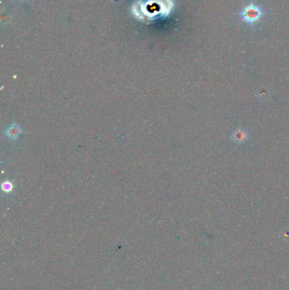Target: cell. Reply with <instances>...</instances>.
Wrapping results in <instances>:
<instances>
[{
	"mask_svg": "<svg viewBox=\"0 0 289 290\" xmlns=\"http://www.w3.org/2000/svg\"><path fill=\"white\" fill-rule=\"evenodd\" d=\"M264 11L262 8L251 2L247 6L244 7L241 11L240 17L244 22L250 26L255 25L263 17Z\"/></svg>",
	"mask_w": 289,
	"mask_h": 290,
	"instance_id": "6da1fadb",
	"label": "cell"
}]
</instances>
